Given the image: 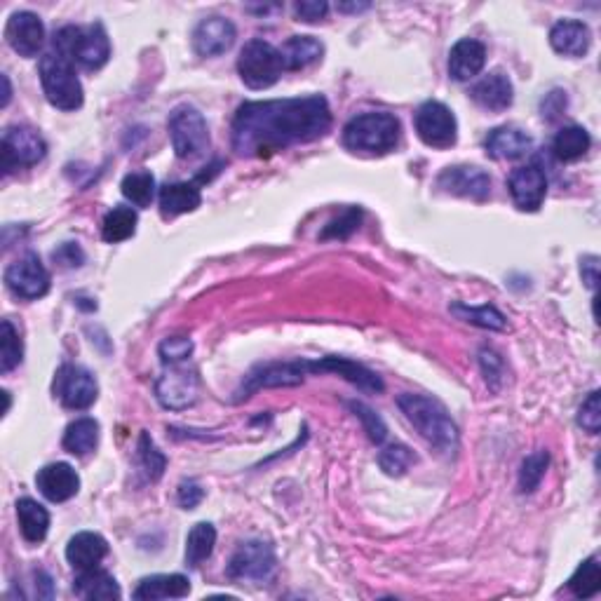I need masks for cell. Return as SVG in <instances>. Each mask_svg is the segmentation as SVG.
I'll return each instance as SVG.
<instances>
[{"instance_id": "25", "label": "cell", "mask_w": 601, "mask_h": 601, "mask_svg": "<svg viewBox=\"0 0 601 601\" xmlns=\"http://www.w3.org/2000/svg\"><path fill=\"white\" fill-rule=\"evenodd\" d=\"M486 153L496 160H517L524 158L526 153L533 148V139L519 127H496L494 132H489V137L484 141Z\"/></svg>"}, {"instance_id": "28", "label": "cell", "mask_w": 601, "mask_h": 601, "mask_svg": "<svg viewBox=\"0 0 601 601\" xmlns=\"http://www.w3.org/2000/svg\"><path fill=\"white\" fill-rule=\"evenodd\" d=\"M191 592V580L181 573L172 576H148L141 580L132 597L139 601H158V599H184Z\"/></svg>"}, {"instance_id": "6", "label": "cell", "mask_w": 601, "mask_h": 601, "mask_svg": "<svg viewBox=\"0 0 601 601\" xmlns=\"http://www.w3.org/2000/svg\"><path fill=\"white\" fill-rule=\"evenodd\" d=\"M238 71L242 83L247 87H252V90H268V87L278 83L287 69L278 47L266 43V40L254 38L242 47Z\"/></svg>"}, {"instance_id": "15", "label": "cell", "mask_w": 601, "mask_h": 601, "mask_svg": "<svg viewBox=\"0 0 601 601\" xmlns=\"http://www.w3.org/2000/svg\"><path fill=\"white\" fill-rule=\"evenodd\" d=\"M5 40L19 57H36L45 43V24L36 12H15L5 26Z\"/></svg>"}, {"instance_id": "21", "label": "cell", "mask_w": 601, "mask_h": 601, "mask_svg": "<svg viewBox=\"0 0 601 601\" xmlns=\"http://www.w3.org/2000/svg\"><path fill=\"white\" fill-rule=\"evenodd\" d=\"M486 64V47L475 38H463L449 52V76L465 83L479 76Z\"/></svg>"}, {"instance_id": "38", "label": "cell", "mask_w": 601, "mask_h": 601, "mask_svg": "<svg viewBox=\"0 0 601 601\" xmlns=\"http://www.w3.org/2000/svg\"><path fill=\"white\" fill-rule=\"evenodd\" d=\"M599 587H601L599 562L597 557H590L578 566L576 573H573V578L569 580V590L576 594L578 599H590L599 592Z\"/></svg>"}, {"instance_id": "44", "label": "cell", "mask_w": 601, "mask_h": 601, "mask_svg": "<svg viewBox=\"0 0 601 601\" xmlns=\"http://www.w3.org/2000/svg\"><path fill=\"white\" fill-rule=\"evenodd\" d=\"M360 221H362V209L350 207L348 212H343L339 219L324 228L322 240H346L357 231V228H360Z\"/></svg>"}, {"instance_id": "18", "label": "cell", "mask_w": 601, "mask_h": 601, "mask_svg": "<svg viewBox=\"0 0 601 601\" xmlns=\"http://www.w3.org/2000/svg\"><path fill=\"white\" fill-rule=\"evenodd\" d=\"M235 26L226 17H205L193 29V47L200 57H219L235 43Z\"/></svg>"}, {"instance_id": "49", "label": "cell", "mask_w": 601, "mask_h": 601, "mask_svg": "<svg viewBox=\"0 0 601 601\" xmlns=\"http://www.w3.org/2000/svg\"><path fill=\"white\" fill-rule=\"evenodd\" d=\"M202 496H205V491L200 489L198 482H181L179 484V491H177V501L184 510H193L195 505H198L202 501Z\"/></svg>"}, {"instance_id": "30", "label": "cell", "mask_w": 601, "mask_h": 601, "mask_svg": "<svg viewBox=\"0 0 601 601\" xmlns=\"http://www.w3.org/2000/svg\"><path fill=\"white\" fill-rule=\"evenodd\" d=\"M280 54L287 71H299L322 59L324 45L313 36H292L280 47Z\"/></svg>"}, {"instance_id": "41", "label": "cell", "mask_w": 601, "mask_h": 601, "mask_svg": "<svg viewBox=\"0 0 601 601\" xmlns=\"http://www.w3.org/2000/svg\"><path fill=\"white\" fill-rule=\"evenodd\" d=\"M414 461V454H411V449L404 447V444H390V447L378 454V465H381V470L390 477H402Z\"/></svg>"}, {"instance_id": "32", "label": "cell", "mask_w": 601, "mask_h": 601, "mask_svg": "<svg viewBox=\"0 0 601 601\" xmlns=\"http://www.w3.org/2000/svg\"><path fill=\"white\" fill-rule=\"evenodd\" d=\"M590 146H592V139L590 134H587V130H583V127L578 125H569L557 132L555 141H552V153H555L557 160L562 162H576L590 151Z\"/></svg>"}, {"instance_id": "48", "label": "cell", "mask_w": 601, "mask_h": 601, "mask_svg": "<svg viewBox=\"0 0 601 601\" xmlns=\"http://www.w3.org/2000/svg\"><path fill=\"white\" fill-rule=\"evenodd\" d=\"M52 256H54V261L62 263L64 268H78V266H83V261H85V252L78 247V242H64V245L59 247Z\"/></svg>"}, {"instance_id": "22", "label": "cell", "mask_w": 601, "mask_h": 601, "mask_svg": "<svg viewBox=\"0 0 601 601\" xmlns=\"http://www.w3.org/2000/svg\"><path fill=\"white\" fill-rule=\"evenodd\" d=\"M470 97L477 106H482L484 111L501 113V111H505V108L512 106V99H515V87H512L510 78L505 76V73L496 71V73H489V76H484L482 80H479V83L472 87Z\"/></svg>"}, {"instance_id": "42", "label": "cell", "mask_w": 601, "mask_h": 601, "mask_svg": "<svg viewBox=\"0 0 601 601\" xmlns=\"http://www.w3.org/2000/svg\"><path fill=\"white\" fill-rule=\"evenodd\" d=\"M348 407L353 409V414L362 421V428L369 435L371 442H374V444H383V442H386L388 428H386V423L381 421V416H378L374 409H369L367 404H362V402H348Z\"/></svg>"}, {"instance_id": "39", "label": "cell", "mask_w": 601, "mask_h": 601, "mask_svg": "<svg viewBox=\"0 0 601 601\" xmlns=\"http://www.w3.org/2000/svg\"><path fill=\"white\" fill-rule=\"evenodd\" d=\"M550 465V454L548 451H533L531 456L524 458L522 470H519V491L522 494H533L538 489L540 482H543L545 472H548Z\"/></svg>"}, {"instance_id": "8", "label": "cell", "mask_w": 601, "mask_h": 601, "mask_svg": "<svg viewBox=\"0 0 601 601\" xmlns=\"http://www.w3.org/2000/svg\"><path fill=\"white\" fill-rule=\"evenodd\" d=\"M275 569H278V559H275L273 545L263 540H247L235 550L226 573L233 583L263 585L275 576Z\"/></svg>"}, {"instance_id": "43", "label": "cell", "mask_w": 601, "mask_h": 601, "mask_svg": "<svg viewBox=\"0 0 601 601\" xmlns=\"http://www.w3.org/2000/svg\"><path fill=\"white\" fill-rule=\"evenodd\" d=\"M193 348V341L188 339V336H167V339L160 343L158 353L162 364H181L191 360Z\"/></svg>"}, {"instance_id": "33", "label": "cell", "mask_w": 601, "mask_h": 601, "mask_svg": "<svg viewBox=\"0 0 601 601\" xmlns=\"http://www.w3.org/2000/svg\"><path fill=\"white\" fill-rule=\"evenodd\" d=\"M137 224L139 216L132 207H113L111 212L104 216V224H101V238L111 245H118V242L130 240L134 233H137Z\"/></svg>"}, {"instance_id": "35", "label": "cell", "mask_w": 601, "mask_h": 601, "mask_svg": "<svg viewBox=\"0 0 601 601\" xmlns=\"http://www.w3.org/2000/svg\"><path fill=\"white\" fill-rule=\"evenodd\" d=\"M451 313H454L456 317H461L463 322H470V324H475V327H482V329H494V332H503V329L508 327L505 315L494 306L470 308V306H465V303H454V306H451Z\"/></svg>"}, {"instance_id": "27", "label": "cell", "mask_w": 601, "mask_h": 601, "mask_svg": "<svg viewBox=\"0 0 601 601\" xmlns=\"http://www.w3.org/2000/svg\"><path fill=\"white\" fill-rule=\"evenodd\" d=\"M73 592H76V597L87 601H111L123 597L118 580L111 573L101 571L99 566L90 571H80L78 578L73 580Z\"/></svg>"}, {"instance_id": "5", "label": "cell", "mask_w": 601, "mask_h": 601, "mask_svg": "<svg viewBox=\"0 0 601 601\" xmlns=\"http://www.w3.org/2000/svg\"><path fill=\"white\" fill-rule=\"evenodd\" d=\"M38 71L45 97L54 108H59V111H78L83 106V85H80V78L76 76V69H73L69 59L62 57L59 52H47L40 57Z\"/></svg>"}, {"instance_id": "12", "label": "cell", "mask_w": 601, "mask_h": 601, "mask_svg": "<svg viewBox=\"0 0 601 601\" xmlns=\"http://www.w3.org/2000/svg\"><path fill=\"white\" fill-rule=\"evenodd\" d=\"M47 144L33 127L19 125L8 127L3 134V172L12 174L17 170L38 165L45 158Z\"/></svg>"}, {"instance_id": "14", "label": "cell", "mask_w": 601, "mask_h": 601, "mask_svg": "<svg viewBox=\"0 0 601 601\" xmlns=\"http://www.w3.org/2000/svg\"><path fill=\"white\" fill-rule=\"evenodd\" d=\"M5 285L17 299H40L50 292V273L36 254H26L5 270Z\"/></svg>"}, {"instance_id": "20", "label": "cell", "mask_w": 601, "mask_h": 601, "mask_svg": "<svg viewBox=\"0 0 601 601\" xmlns=\"http://www.w3.org/2000/svg\"><path fill=\"white\" fill-rule=\"evenodd\" d=\"M36 486L50 503H66L78 494L80 477L69 463H50L36 475Z\"/></svg>"}, {"instance_id": "40", "label": "cell", "mask_w": 601, "mask_h": 601, "mask_svg": "<svg viewBox=\"0 0 601 601\" xmlns=\"http://www.w3.org/2000/svg\"><path fill=\"white\" fill-rule=\"evenodd\" d=\"M137 458H139V470L144 472L148 482L160 479L162 472H165V468H167V458L160 454L158 447H155L153 440L146 435V432H141V437H139Z\"/></svg>"}, {"instance_id": "10", "label": "cell", "mask_w": 601, "mask_h": 601, "mask_svg": "<svg viewBox=\"0 0 601 601\" xmlns=\"http://www.w3.org/2000/svg\"><path fill=\"white\" fill-rule=\"evenodd\" d=\"M418 139L430 148H451L458 139V123L449 106L440 101H425L414 116Z\"/></svg>"}, {"instance_id": "2", "label": "cell", "mask_w": 601, "mask_h": 601, "mask_svg": "<svg viewBox=\"0 0 601 601\" xmlns=\"http://www.w3.org/2000/svg\"><path fill=\"white\" fill-rule=\"evenodd\" d=\"M397 407L430 447H435L444 456L456 454L461 435H458V425L451 421L442 402L428 395L404 393L397 397Z\"/></svg>"}, {"instance_id": "16", "label": "cell", "mask_w": 601, "mask_h": 601, "mask_svg": "<svg viewBox=\"0 0 601 601\" xmlns=\"http://www.w3.org/2000/svg\"><path fill=\"white\" fill-rule=\"evenodd\" d=\"M437 186L451 195H461V198H470L477 202H482L491 195L489 174L470 165L447 167V170L437 177Z\"/></svg>"}, {"instance_id": "3", "label": "cell", "mask_w": 601, "mask_h": 601, "mask_svg": "<svg viewBox=\"0 0 601 601\" xmlns=\"http://www.w3.org/2000/svg\"><path fill=\"white\" fill-rule=\"evenodd\" d=\"M400 141V120L386 111L362 113L343 127V146L353 153L383 155Z\"/></svg>"}, {"instance_id": "45", "label": "cell", "mask_w": 601, "mask_h": 601, "mask_svg": "<svg viewBox=\"0 0 601 601\" xmlns=\"http://www.w3.org/2000/svg\"><path fill=\"white\" fill-rule=\"evenodd\" d=\"M578 425L585 432H590V435H597V432L601 430V402H599L597 390L587 395V400L580 404Z\"/></svg>"}, {"instance_id": "37", "label": "cell", "mask_w": 601, "mask_h": 601, "mask_svg": "<svg viewBox=\"0 0 601 601\" xmlns=\"http://www.w3.org/2000/svg\"><path fill=\"white\" fill-rule=\"evenodd\" d=\"M24 360V346L19 332L10 320H3V334H0V371L10 374Z\"/></svg>"}, {"instance_id": "13", "label": "cell", "mask_w": 601, "mask_h": 601, "mask_svg": "<svg viewBox=\"0 0 601 601\" xmlns=\"http://www.w3.org/2000/svg\"><path fill=\"white\" fill-rule=\"evenodd\" d=\"M54 397H57L66 409H90L99 397L97 378L87 369L78 367V364H64V367L57 371V376H54Z\"/></svg>"}, {"instance_id": "26", "label": "cell", "mask_w": 601, "mask_h": 601, "mask_svg": "<svg viewBox=\"0 0 601 601\" xmlns=\"http://www.w3.org/2000/svg\"><path fill=\"white\" fill-rule=\"evenodd\" d=\"M202 205L200 181H179L160 188V212L162 216H179L195 212Z\"/></svg>"}, {"instance_id": "4", "label": "cell", "mask_w": 601, "mask_h": 601, "mask_svg": "<svg viewBox=\"0 0 601 601\" xmlns=\"http://www.w3.org/2000/svg\"><path fill=\"white\" fill-rule=\"evenodd\" d=\"M54 52L85 71H99L111 57V40L99 22L92 26H64L54 36Z\"/></svg>"}, {"instance_id": "53", "label": "cell", "mask_w": 601, "mask_h": 601, "mask_svg": "<svg viewBox=\"0 0 601 601\" xmlns=\"http://www.w3.org/2000/svg\"><path fill=\"white\" fill-rule=\"evenodd\" d=\"M3 85H5V94H3V106L10 104V97H12V87H10V78L3 76Z\"/></svg>"}, {"instance_id": "47", "label": "cell", "mask_w": 601, "mask_h": 601, "mask_svg": "<svg viewBox=\"0 0 601 601\" xmlns=\"http://www.w3.org/2000/svg\"><path fill=\"white\" fill-rule=\"evenodd\" d=\"M294 12H296V17H299V22L315 24V22H322V19L327 17L329 5L324 3V0H301V3L294 5Z\"/></svg>"}, {"instance_id": "51", "label": "cell", "mask_w": 601, "mask_h": 601, "mask_svg": "<svg viewBox=\"0 0 601 601\" xmlns=\"http://www.w3.org/2000/svg\"><path fill=\"white\" fill-rule=\"evenodd\" d=\"M38 578H40V585L36 583L38 597L40 599H52L54 597V587H52L50 576H47V573H38Z\"/></svg>"}, {"instance_id": "31", "label": "cell", "mask_w": 601, "mask_h": 601, "mask_svg": "<svg viewBox=\"0 0 601 601\" xmlns=\"http://www.w3.org/2000/svg\"><path fill=\"white\" fill-rule=\"evenodd\" d=\"M99 444V423L94 418H78L64 432V449L73 456H87Z\"/></svg>"}, {"instance_id": "23", "label": "cell", "mask_w": 601, "mask_h": 601, "mask_svg": "<svg viewBox=\"0 0 601 601\" xmlns=\"http://www.w3.org/2000/svg\"><path fill=\"white\" fill-rule=\"evenodd\" d=\"M106 555V538L94 531H80L69 540V545H66V559H69V564L78 571L97 569V566L104 562Z\"/></svg>"}, {"instance_id": "50", "label": "cell", "mask_w": 601, "mask_h": 601, "mask_svg": "<svg viewBox=\"0 0 601 601\" xmlns=\"http://www.w3.org/2000/svg\"><path fill=\"white\" fill-rule=\"evenodd\" d=\"M580 273H583V282L590 289H597V280H599V259L597 256H585L580 261Z\"/></svg>"}, {"instance_id": "7", "label": "cell", "mask_w": 601, "mask_h": 601, "mask_svg": "<svg viewBox=\"0 0 601 601\" xmlns=\"http://www.w3.org/2000/svg\"><path fill=\"white\" fill-rule=\"evenodd\" d=\"M172 148L179 160H195L209 148V127L202 113L193 106H177L167 120Z\"/></svg>"}, {"instance_id": "11", "label": "cell", "mask_w": 601, "mask_h": 601, "mask_svg": "<svg viewBox=\"0 0 601 601\" xmlns=\"http://www.w3.org/2000/svg\"><path fill=\"white\" fill-rule=\"evenodd\" d=\"M310 374L308 369V360H299V362H268V364H259V367L249 371V376L242 383V388L238 390V397L233 402H242L247 397H252L256 390L261 388H289V386H299L303 383V378Z\"/></svg>"}, {"instance_id": "17", "label": "cell", "mask_w": 601, "mask_h": 601, "mask_svg": "<svg viewBox=\"0 0 601 601\" xmlns=\"http://www.w3.org/2000/svg\"><path fill=\"white\" fill-rule=\"evenodd\" d=\"M508 188L512 200L522 212H536L543 205L545 195H548V177L540 167L524 165L510 174Z\"/></svg>"}, {"instance_id": "19", "label": "cell", "mask_w": 601, "mask_h": 601, "mask_svg": "<svg viewBox=\"0 0 601 601\" xmlns=\"http://www.w3.org/2000/svg\"><path fill=\"white\" fill-rule=\"evenodd\" d=\"M310 374H339L346 378L348 383H353L364 393H383V381L376 371H371L364 367V364H357L353 360H346V357H322L317 362H308Z\"/></svg>"}, {"instance_id": "29", "label": "cell", "mask_w": 601, "mask_h": 601, "mask_svg": "<svg viewBox=\"0 0 601 601\" xmlns=\"http://www.w3.org/2000/svg\"><path fill=\"white\" fill-rule=\"evenodd\" d=\"M17 519L19 531L29 543H43L47 531H50V512L33 498H19L17 501Z\"/></svg>"}, {"instance_id": "9", "label": "cell", "mask_w": 601, "mask_h": 601, "mask_svg": "<svg viewBox=\"0 0 601 601\" xmlns=\"http://www.w3.org/2000/svg\"><path fill=\"white\" fill-rule=\"evenodd\" d=\"M165 371L155 381V397L165 409L181 411L193 407L200 395V378L198 369L181 364H165Z\"/></svg>"}, {"instance_id": "24", "label": "cell", "mask_w": 601, "mask_h": 601, "mask_svg": "<svg viewBox=\"0 0 601 601\" xmlns=\"http://www.w3.org/2000/svg\"><path fill=\"white\" fill-rule=\"evenodd\" d=\"M590 43V26L585 22H578V19H562L550 31L552 50L557 54H564V57H583L590 50Z\"/></svg>"}, {"instance_id": "52", "label": "cell", "mask_w": 601, "mask_h": 601, "mask_svg": "<svg viewBox=\"0 0 601 601\" xmlns=\"http://www.w3.org/2000/svg\"><path fill=\"white\" fill-rule=\"evenodd\" d=\"M341 12H362V10H369V3H341L339 5Z\"/></svg>"}, {"instance_id": "34", "label": "cell", "mask_w": 601, "mask_h": 601, "mask_svg": "<svg viewBox=\"0 0 601 601\" xmlns=\"http://www.w3.org/2000/svg\"><path fill=\"white\" fill-rule=\"evenodd\" d=\"M214 545H216L214 524L209 522L195 524L186 538V564L191 566V569L200 566L205 559L212 557Z\"/></svg>"}, {"instance_id": "1", "label": "cell", "mask_w": 601, "mask_h": 601, "mask_svg": "<svg viewBox=\"0 0 601 601\" xmlns=\"http://www.w3.org/2000/svg\"><path fill=\"white\" fill-rule=\"evenodd\" d=\"M332 130L322 94L296 99L245 101L233 118V148L240 158H270L296 144H310Z\"/></svg>"}, {"instance_id": "46", "label": "cell", "mask_w": 601, "mask_h": 601, "mask_svg": "<svg viewBox=\"0 0 601 601\" xmlns=\"http://www.w3.org/2000/svg\"><path fill=\"white\" fill-rule=\"evenodd\" d=\"M479 367H482V374H484L486 383H489L491 388H494V390L501 388L505 367H503L501 355H498L496 350H491V348L479 350Z\"/></svg>"}, {"instance_id": "36", "label": "cell", "mask_w": 601, "mask_h": 601, "mask_svg": "<svg viewBox=\"0 0 601 601\" xmlns=\"http://www.w3.org/2000/svg\"><path fill=\"white\" fill-rule=\"evenodd\" d=\"M120 188L134 207H148L155 198V177L151 172H132L123 179Z\"/></svg>"}]
</instances>
